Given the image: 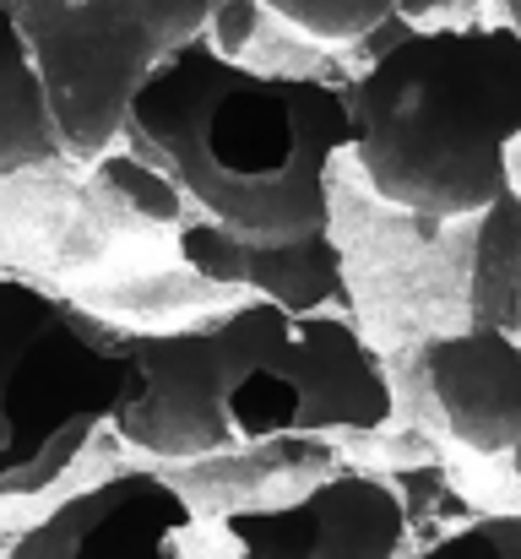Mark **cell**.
<instances>
[{"label":"cell","instance_id":"19","mask_svg":"<svg viewBox=\"0 0 521 559\" xmlns=\"http://www.w3.org/2000/svg\"><path fill=\"white\" fill-rule=\"evenodd\" d=\"M169 559H179V555H174V549H169Z\"/></svg>","mask_w":521,"mask_h":559},{"label":"cell","instance_id":"14","mask_svg":"<svg viewBox=\"0 0 521 559\" xmlns=\"http://www.w3.org/2000/svg\"><path fill=\"white\" fill-rule=\"evenodd\" d=\"M104 186L115 190L126 206H137V212H147V217H158V223H179V190L174 180L158 169V164H147L142 153H126V158H104Z\"/></svg>","mask_w":521,"mask_h":559},{"label":"cell","instance_id":"20","mask_svg":"<svg viewBox=\"0 0 521 559\" xmlns=\"http://www.w3.org/2000/svg\"><path fill=\"white\" fill-rule=\"evenodd\" d=\"M517 337H521V326H517Z\"/></svg>","mask_w":521,"mask_h":559},{"label":"cell","instance_id":"18","mask_svg":"<svg viewBox=\"0 0 521 559\" xmlns=\"http://www.w3.org/2000/svg\"><path fill=\"white\" fill-rule=\"evenodd\" d=\"M506 456H511V473H517V478H521V440H517V445H511V451H506Z\"/></svg>","mask_w":521,"mask_h":559},{"label":"cell","instance_id":"10","mask_svg":"<svg viewBox=\"0 0 521 559\" xmlns=\"http://www.w3.org/2000/svg\"><path fill=\"white\" fill-rule=\"evenodd\" d=\"M174 245H179L185 266H196L201 277H212L223 288H245L250 299L283 305L294 316H327L332 305H353L347 255L332 234H316L299 245H250L201 217H179Z\"/></svg>","mask_w":521,"mask_h":559},{"label":"cell","instance_id":"16","mask_svg":"<svg viewBox=\"0 0 521 559\" xmlns=\"http://www.w3.org/2000/svg\"><path fill=\"white\" fill-rule=\"evenodd\" d=\"M462 0H396L402 16H435V11H457Z\"/></svg>","mask_w":521,"mask_h":559},{"label":"cell","instance_id":"5","mask_svg":"<svg viewBox=\"0 0 521 559\" xmlns=\"http://www.w3.org/2000/svg\"><path fill=\"white\" fill-rule=\"evenodd\" d=\"M217 0H11L66 158H104L142 82L201 38Z\"/></svg>","mask_w":521,"mask_h":559},{"label":"cell","instance_id":"6","mask_svg":"<svg viewBox=\"0 0 521 559\" xmlns=\"http://www.w3.org/2000/svg\"><path fill=\"white\" fill-rule=\"evenodd\" d=\"M126 354V396L115 407V435L137 451L196 462L212 451H228L234 435L217 407V370H212V337L206 326L185 332H137L120 343Z\"/></svg>","mask_w":521,"mask_h":559},{"label":"cell","instance_id":"1","mask_svg":"<svg viewBox=\"0 0 521 559\" xmlns=\"http://www.w3.org/2000/svg\"><path fill=\"white\" fill-rule=\"evenodd\" d=\"M120 136L234 239L332 234V164L347 147V93L332 82L256 71L196 38L142 82Z\"/></svg>","mask_w":521,"mask_h":559},{"label":"cell","instance_id":"3","mask_svg":"<svg viewBox=\"0 0 521 559\" xmlns=\"http://www.w3.org/2000/svg\"><path fill=\"white\" fill-rule=\"evenodd\" d=\"M217 407L234 445H267L277 435L386 429L396 413L391 380L375 348L343 316H294L267 299H245L206 326Z\"/></svg>","mask_w":521,"mask_h":559},{"label":"cell","instance_id":"4","mask_svg":"<svg viewBox=\"0 0 521 559\" xmlns=\"http://www.w3.org/2000/svg\"><path fill=\"white\" fill-rule=\"evenodd\" d=\"M120 343L93 337L55 294L0 277V500L49 489L126 396Z\"/></svg>","mask_w":521,"mask_h":559},{"label":"cell","instance_id":"8","mask_svg":"<svg viewBox=\"0 0 521 559\" xmlns=\"http://www.w3.org/2000/svg\"><path fill=\"white\" fill-rule=\"evenodd\" d=\"M190 527V500L158 473H115L44 522H33L5 559H169V544Z\"/></svg>","mask_w":521,"mask_h":559},{"label":"cell","instance_id":"9","mask_svg":"<svg viewBox=\"0 0 521 559\" xmlns=\"http://www.w3.org/2000/svg\"><path fill=\"white\" fill-rule=\"evenodd\" d=\"M424 391L440 407L446 435L473 456H506L521 440V337L467 326L435 337L418 359Z\"/></svg>","mask_w":521,"mask_h":559},{"label":"cell","instance_id":"11","mask_svg":"<svg viewBox=\"0 0 521 559\" xmlns=\"http://www.w3.org/2000/svg\"><path fill=\"white\" fill-rule=\"evenodd\" d=\"M467 310L473 326L517 332L521 326V190H500L473 228L467 266Z\"/></svg>","mask_w":521,"mask_h":559},{"label":"cell","instance_id":"13","mask_svg":"<svg viewBox=\"0 0 521 559\" xmlns=\"http://www.w3.org/2000/svg\"><path fill=\"white\" fill-rule=\"evenodd\" d=\"M267 11H277L283 22L305 27L310 38H369L375 27H386L396 16V0H256Z\"/></svg>","mask_w":521,"mask_h":559},{"label":"cell","instance_id":"7","mask_svg":"<svg viewBox=\"0 0 521 559\" xmlns=\"http://www.w3.org/2000/svg\"><path fill=\"white\" fill-rule=\"evenodd\" d=\"M234 559H396L407 506L386 478L338 473L288 506H250L223 522Z\"/></svg>","mask_w":521,"mask_h":559},{"label":"cell","instance_id":"15","mask_svg":"<svg viewBox=\"0 0 521 559\" xmlns=\"http://www.w3.org/2000/svg\"><path fill=\"white\" fill-rule=\"evenodd\" d=\"M418 559H521V511H495L478 516L440 544H429Z\"/></svg>","mask_w":521,"mask_h":559},{"label":"cell","instance_id":"17","mask_svg":"<svg viewBox=\"0 0 521 559\" xmlns=\"http://www.w3.org/2000/svg\"><path fill=\"white\" fill-rule=\"evenodd\" d=\"M500 11H506V22L521 33V0H500Z\"/></svg>","mask_w":521,"mask_h":559},{"label":"cell","instance_id":"12","mask_svg":"<svg viewBox=\"0 0 521 559\" xmlns=\"http://www.w3.org/2000/svg\"><path fill=\"white\" fill-rule=\"evenodd\" d=\"M60 158L55 120L38 87V71L27 60V44L16 33L11 0H0V175H22Z\"/></svg>","mask_w":521,"mask_h":559},{"label":"cell","instance_id":"2","mask_svg":"<svg viewBox=\"0 0 521 559\" xmlns=\"http://www.w3.org/2000/svg\"><path fill=\"white\" fill-rule=\"evenodd\" d=\"M521 147V33L418 27L347 93V153L369 190L418 217H478L511 190Z\"/></svg>","mask_w":521,"mask_h":559}]
</instances>
